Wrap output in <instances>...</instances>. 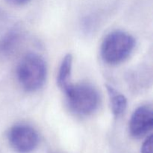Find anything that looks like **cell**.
<instances>
[{
    "label": "cell",
    "mask_w": 153,
    "mask_h": 153,
    "mask_svg": "<svg viewBox=\"0 0 153 153\" xmlns=\"http://www.w3.org/2000/svg\"><path fill=\"white\" fill-rule=\"evenodd\" d=\"M7 1L10 4H15V5H22L28 2L30 0H7Z\"/></svg>",
    "instance_id": "obj_10"
},
{
    "label": "cell",
    "mask_w": 153,
    "mask_h": 153,
    "mask_svg": "<svg viewBox=\"0 0 153 153\" xmlns=\"http://www.w3.org/2000/svg\"><path fill=\"white\" fill-rule=\"evenodd\" d=\"M9 143L18 153H30L37 148L39 136L34 128L28 125L13 126L7 134Z\"/></svg>",
    "instance_id": "obj_4"
},
{
    "label": "cell",
    "mask_w": 153,
    "mask_h": 153,
    "mask_svg": "<svg viewBox=\"0 0 153 153\" xmlns=\"http://www.w3.org/2000/svg\"><path fill=\"white\" fill-rule=\"evenodd\" d=\"M47 75L44 60L35 53H28L22 58L16 70L18 82L24 91L35 92L43 86Z\"/></svg>",
    "instance_id": "obj_1"
},
{
    "label": "cell",
    "mask_w": 153,
    "mask_h": 153,
    "mask_svg": "<svg viewBox=\"0 0 153 153\" xmlns=\"http://www.w3.org/2000/svg\"><path fill=\"white\" fill-rule=\"evenodd\" d=\"M108 94L111 108L114 115L117 117L120 116L125 112L127 108V99L125 96L117 91L110 85H105Z\"/></svg>",
    "instance_id": "obj_7"
},
{
    "label": "cell",
    "mask_w": 153,
    "mask_h": 153,
    "mask_svg": "<svg viewBox=\"0 0 153 153\" xmlns=\"http://www.w3.org/2000/svg\"><path fill=\"white\" fill-rule=\"evenodd\" d=\"M64 93L70 109L77 114L87 116L94 113L98 108L99 94L91 85L71 84Z\"/></svg>",
    "instance_id": "obj_3"
},
{
    "label": "cell",
    "mask_w": 153,
    "mask_h": 153,
    "mask_svg": "<svg viewBox=\"0 0 153 153\" xmlns=\"http://www.w3.org/2000/svg\"><path fill=\"white\" fill-rule=\"evenodd\" d=\"M19 34L9 32L0 39V56H5L13 52L15 46L19 42Z\"/></svg>",
    "instance_id": "obj_8"
},
{
    "label": "cell",
    "mask_w": 153,
    "mask_h": 153,
    "mask_svg": "<svg viewBox=\"0 0 153 153\" xmlns=\"http://www.w3.org/2000/svg\"><path fill=\"white\" fill-rule=\"evenodd\" d=\"M73 58L71 54L66 55L61 61L58 70L57 84L64 92L71 85L70 79H71L72 69H73Z\"/></svg>",
    "instance_id": "obj_6"
},
{
    "label": "cell",
    "mask_w": 153,
    "mask_h": 153,
    "mask_svg": "<svg viewBox=\"0 0 153 153\" xmlns=\"http://www.w3.org/2000/svg\"><path fill=\"white\" fill-rule=\"evenodd\" d=\"M152 134H150L143 142L140 149V153H152Z\"/></svg>",
    "instance_id": "obj_9"
},
{
    "label": "cell",
    "mask_w": 153,
    "mask_h": 153,
    "mask_svg": "<svg viewBox=\"0 0 153 153\" xmlns=\"http://www.w3.org/2000/svg\"><path fill=\"white\" fill-rule=\"evenodd\" d=\"M135 40L131 34L116 31L106 36L101 46L103 61L109 64H118L125 61L132 52Z\"/></svg>",
    "instance_id": "obj_2"
},
{
    "label": "cell",
    "mask_w": 153,
    "mask_h": 153,
    "mask_svg": "<svg viewBox=\"0 0 153 153\" xmlns=\"http://www.w3.org/2000/svg\"><path fill=\"white\" fill-rule=\"evenodd\" d=\"M153 126V111L152 108L143 105L137 108L131 117L129 131L134 138H141L146 136Z\"/></svg>",
    "instance_id": "obj_5"
}]
</instances>
